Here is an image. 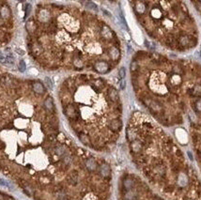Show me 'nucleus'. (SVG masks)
I'll use <instances>...</instances> for the list:
<instances>
[{
  "instance_id": "f257e3e1",
  "label": "nucleus",
  "mask_w": 201,
  "mask_h": 200,
  "mask_svg": "<svg viewBox=\"0 0 201 200\" xmlns=\"http://www.w3.org/2000/svg\"><path fill=\"white\" fill-rule=\"evenodd\" d=\"M127 138L135 163L153 185L172 200H193L196 178L168 136L145 127L127 129Z\"/></svg>"
},
{
  "instance_id": "f03ea898",
  "label": "nucleus",
  "mask_w": 201,
  "mask_h": 200,
  "mask_svg": "<svg viewBox=\"0 0 201 200\" xmlns=\"http://www.w3.org/2000/svg\"><path fill=\"white\" fill-rule=\"evenodd\" d=\"M121 200H164L152 193L143 181L133 175H126L121 183Z\"/></svg>"
},
{
  "instance_id": "7ed1b4c3",
  "label": "nucleus",
  "mask_w": 201,
  "mask_h": 200,
  "mask_svg": "<svg viewBox=\"0 0 201 200\" xmlns=\"http://www.w3.org/2000/svg\"><path fill=\"white\" fill-rule=\"evenodd\" d=\"M121 127H122V122H121V120H120L119 119H111L107 124L108 130L113 133V134H115V135L121 130Z\"/></svg>"
},
{
  "instance_id": "20e7f679",
  "label": "nucleus",
  "mask_w": 201,
  "mask_h": 200,
  "mask_svg": "<svg viewBox=\"0 0 201 200\" xmlns=\"http://www.w3.org/2000/svg\"><path fill=\"white\" fill-rule=\"evenodd\" d=\"M65 114H66L67 116L69 119H71V120L77 121L79 119V113L73 105H68L65 108Z\"/></svg>"
},
{
  "instance_id": "39448f33",
  "label": "nucleus",
  "mask_w": 201,
  "mask_h": 200,
  "mask_svg": "<svg viewBox=\"0 0 201 200\" xmlns=\"http://www.w3.org/2000/svg\"><path fill=\"white\" fill-rule=\"evenodd\" d=\"M94 68L98 72L100 73H105L109 71L110 67L106 61H97L94 64Z\"/></svg>"
},
{
  "instance_id": "423d86ee",
  "label": "nucleus",
  "mask_w": 201,
  "mask_h": 200,
  "mask_svg": "<svg viewBox=\"0 0 201 200\" xmlns=\"http://www.w3.org/2000/svg\"><path fill=\"white\" fill-rule=\"evenodd\" d=\"M147 105L150 107V109L151 111L155 112V113H163V106L158 101H149L147 102Z\"/></svg>"
},
{
  "instance_id": "0eeeda50",
  "label": "nucleus",
  "mask_w": 201,
  "mask_h": 200,
  "mask_svg": "<svg viewBox=\"0 0 201 200\" xmlns=\"http://www.w3.org/2000/svg\"><path fill=\"white\" fill-rule=\"evenodd\" d=\"M107 95H108V98L110 99V101H113V102H117L119 100V96H118V91L114 87H111V88L108 89Z\"/></svg>"
},
{
  "instance_id": "6e6552de",
  "label": "nucleus",
  "mask_w": 201,
  "mask_h": 200,
  "mask_svg": "<svg viewBox=\"0 0 201 200\" xmlns=\"http://www.w3.org/2000/svg\"><path fill=\"white\" fill-rule=\"evenodd\" d=\"M102 36H103L105 40H112L113 39V32H112V30L107 26V25H103V28H102Z\"/></svg>"
},
{
  "instance_id": "1a4fd4ad",
  "label": "nucleus",
  "mask_w": 201,
  "mask_h": 200,
  "mask_svg": "<svg viewBox=\"0 0 201 200\" xmlns=\"http://www.w3.org/2000/svg\"><path fill=\"white\" fill-rule=\"evenodd\" d=\"M169 82H170V85H171V86L177 87V86H179V85L182 84V78L180 75H179V74L173 73L171 76L169 77Z\"/></svg>"
},
{
  "instance_id": "9d476101",
  "label": "nucleus",
  "mask_w": 201,
  "mask_h": 200,
  "mask_svg": "<svg viewBox=\"0 0 201 200\" xmlns=\"http://www.w3.org/2000/svg\"><path fill=\"white\" fill-rule=\"evenodd\" d=\"M179 45L182 46H187V45H190L192 43V38L186 36V35H182L179 36Z\"/></svg>"
},
{
  "instance_id": "9b49d317",
  "label": "nucleus",
  "mask_w": 201,
  "mask_h": 200,
  "mask_svg": "<svg viewBox=\"0 0 201 200\" xmlns=\"http://www.w3.org/2000/svg\"><path fill=\"white\" fill-rule=\"evenodd\" d=\"M109 56H110V58L112 60H118L120 57V53L119 50L117 48V47H111V49L109 50Z\"/></svg>"
},
{
  "instance_id": "f8f14e48",
  "label": "nucleus",
  "mask_w": 201,
  "mask_h": 200,
  "mask_svg": "<svg viewBox=\"0 0 201 200\" xmlns=\"http://www.w3.org/2000/svg\"><path fill=\"white\" fill-rule=\"evenodd\" d=\"M32 88H33V90L38 94H42V93H44V91H45V88H44L43 85H42V83H39V82H35V83H33Z\"/></svg>"
},
{
  "instance_id": "ddd939ff",
  "label": "nucleus",
  "mask_w": 201,
  "mask_h": 200,
  "mask_svg": "<svg viewBox=\"0 0 201 200\" xmlns=\"http://www.w3.org/2000/svg\"><path fill=\"white\" fill-rule=\"evenodd\" d=\"M190 94L193 97H201V85H196L190 90Z\"/></svg>"
},
{
  "instance_id": "4468645a",
  "label": "nucleus",
  "mask_w": 201,
  "mask_h": 200,
  "mask_svg": "<svg viewBox=\"0 0 201 200\" xmlns=\"http://www.w3.org/2000/svg\"><path fill=\"white\" fill-rule=\"evenodd\" d=\"M44 106H45V108L50 112H52L54 110V108H55L54 101H53V99H52L51 97H48V98L44 101Z\"/></svg>"
},
{
  "instance_id": "2eb2a0df",
  "label": "nucleus",
  "mask_w": 201,
  "mask_h": 200,
  "mask_svg": "<svg viewBox=\"0 0 201 200\" xmlns=\"http://www.w3.org/2000/svg\"><path fill=\"white\" fill-rule=\"evenodd\" d=\"M31 51L32 53H34L35 54H41L42 52H43V48L41 44L39 43H33L31 46Z\"/></svg>"
},
{
  "instance_id": "dca6fc26",
  "label": "nucleus",
  "mask_w": 201,
  "mask_h": 200,
  "mask_svg": "<svg viewBox=\"0 0 201 200\" xmlns=\"http://www.w3.org/2000/svg\"><path fill=\"white\" fill-rule=\"evenodd\" d=\"M146 10V6L143 2H137L136 3V6H135V10L137 11L138 13L140 14H142L143 12L145 11Z\"/></svg>"
},
{
  "instance_id": "f3484780",
  "label": "nucleus",
  "mask_w": 201,
  "mask_h": 200,
  "mask_svg": "<svg viewBox=\"0 0 201 200\" xmlns=\"http://www.w3.org/2000/svg\"><path fill=\"white\" fill-rule=\"evenodd\" d=\"M73 64H74V66H75V67H77V68H80V69H81V68H83V66H84L83 60L80 59L79 57H75V58H74Z\"/></svg>"
},
{
  "instance_id": "a211bd4d",
  "label": "nucleus",
  "mask_w": 201,
  "mask_h": 200,
  "mask_svg": "<svg viewBox=\"0 0 201 200\" xmlns=\"http://www.w3.org/2000/svg\"><path fill=\"white\" fill-rule=\"evenodd\" d=\"M94 86H95V87L97 89H100L103 87L104 83H103V81L102 79H97V80H95V82H94Z\"/></svg>"
},
{
  "instance_id": "6ab92c4d",
  "label": "nucleus",
  "mask_w": 201,
  "mask_h": 200,
  "mask_svg": "<svg viewBox=\"0 0 201 200\" xmlns=\"http://www.w3.org/2000/svg\"><path fill=\"white\" fill-rule=\"evenodd\" d=\"M194 108L196 112L201 113V99L196 100V102L194 104Z\"/></svg>"
},
{
  "instance_id": "aec40b11",
  "label": "nucleus",
  "mask_w": 201,
  "mask_h": 200,
  "mask_svg": "<svg viewBox=\"0 0 201 200\" xmlns=\"http://www.w3.org/2000/svg\"><path fill=\"white\" fill-rule=\"evenodd\" d=\"M26 70V65H25V60H20L19 62V71L21 72H24Z\"/></svg>"
},
{
  "instance_id": "412c9836",
  "label": "nucleus",
  "mask_w": 201,
  "mask_h": 200,
  "mask_svg": "<svg viewBox=\"0 0 201 200\" xmlns=\"http://www.w3.org/2000/svg\"><path fill=\"white\" fill-rule=\"evenodd\" d=\"M26 28L28 31H34L36 29V25L34 22H28L26 25Z\"/></svg>"
},
{
  "instance_id": "4be33fe9",
  "label": "nucleus",
  "mask_w": 201,
  "mask_h": 200,
  "mask_svg": "<svg viewBox=\"0 0 201 200\" xmlns=\"http://www.w3.org/2000/svg\"><path fill=\"white\" fill-rule=\"evenodd\" d=\"M86 7L88 8V9H90V10H98V7L96 4H94L93 2H88L86 4Z\"/></svg>"
},
{
  "instance_id": "5701e85b",
  "label": "nucleus",
  "mask_w": 201,
  "mask_h": 200,
  "mask_svg": "<svg viewBox=\"0 0 201 200\" xmlns=\"http://www.w3.org/2000/svg\"><path fill=\"white\" fill-rule=\"evenodd\" d=\"M44 82H45V85L48 87V88L53 89V83H52L51 79H50L49 77H45V78H44Z\"/></svg>"
},
{
  "instance_id": "b1692460",
  "label": "nucleus",
  "mask_w": 201,
  "mask_h": 200,
  "mask_svg": "<svg viewBox=\"0 0 201 200\" xmlns=\"http://www.w3.org/2000/svg\"><path fill=\"white\" fill-rule=\"evenodd\" d=\"M118 74H119V77L120 79H124L125 78V75H126V70L125 68H120L119 69V72H118Z\"/></svg>"
},
{
  "instance_id": "393cba45",
  "label": "nucleus",
  "mask_w": 201,
  "mask_h": 200,
  "mask_svg": "<svg viewBox=\"0 0 201 200\" xmlns=\"http://www.w3.org/2000/svg\"><path fill=\"white\" fill-rule=\"evenodd\" d=\"M137 68H138V65L136 61H132L131 63V71H132V72H135L137 70Z\"/></svg>"
},
{
  "instance_id": "a878e982",
  "label": "nucleus",
  "mask_w": 201,
  "mask_h": 200,
  "mask_svg": "<svg viewBox=\"0 0 201 200\" xmlns=\"http://www.w3.org/2000/svg\"><path fill=\"white\" fill-rule=\"evenodd\" d=\"M119 87H120V89H125V87H126V83H125V80L124 79H121L120 80V83H119Z\"/></svg>"
},
{
  "instance_id": "bb28decb",
  "label": "nucleus",
  "mask_w": 201,
  "mask_h": 200,
  "mask_svg": "<svg viewBox=\"0 0 201 200\" xmlns=\"http://www.w3.org/2000/svg\"><path fill=\"white\" fill-rule=\"evenodd\" d=\"M15 52H17L18 54H20V56H24V54H25V52L24 51V50L19 49V48H15Z\"/></svg>"
},
{
  "instance_id": "cd10ccee",
  "label": "nucleus",
  "mask_w": 201,
  "mask_h": 200,
  "mask_svg": "<svg viewBox=\"0 0 201 200\" xmlns=\"http://www.w3.org/2000/svg\"><path fill=\"white\" fill-rule=\"evenodd\" d=\"M0 62H2V63H6L7 62V57H4L1 53H0Z\"/></svg>"
},
{
  "instance_id": "c85d7f7f",
  "label": "nucleus",
  "mask_w": 201,
  "mask_h": 200,
  "mask_svg": "<svg viewBox=\"0 0 201 200\" xmlns=\"http://www.w3.org/2000/svg\"><path fill=\"white\" fill-rule=\"evenodd\" d=\"M27 9H26V10H25V17H26L27 15H28V13H29V10H31V6H29V5H27Z\"/></svg>"
},
{
  "instance_id": "c756f323",
  "label": "nucleus",
  "mask_w": 201,
  "mask_h": 200,
  "mask_svg": "<svg viewBox=\"0 0 201 200\" xmlns=\"http://www.w3.org/2000/svg\"><path fill=\"white\" fill-rule=\"evenodd\" d=\"M103 12H104V13H105V14H107V16H109V17H111V13H109V12H108L107 10H103Z\"/></svg>"
},
{
  "instance_id": "7c9ffc66",
  "label": "nucleus",
  "mask_w": 201,
  "mask_h": 200,
  "mask_svg": "<svg viewBox=\"0 0 201 200\" xmlns=\"http://www.w3.org/2000/svg\"><path fill=\"white\" fill-rule=\"evenodd\" d=\"M200 57H201V52H200Z\"/></svg>"
}]
</instances>
